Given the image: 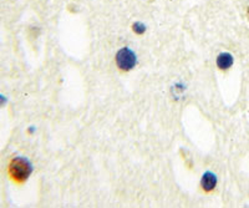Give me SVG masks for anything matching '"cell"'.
<instances>
[{
  "mask_svg": "<svg viewBox=\"0 0 249 208\" xmlns=\"http://www.w3.org/2000/svg\"><path fill=\"white\" fill-rule=\"evenodd\" d=\"M33 172L31 163L24 157H15L13 158L8 166L9 178L17 185H23L28 181Z\"/></svg>",
  "mask_w": 249,
  "mask_h": 208,
  "instance_id": "1",
  "label": "cell"
},
{
  "mask_svg": "<svg viewBox=\"0 0 249 208\" xmlns=\"http://www.w3.org/2000/svg\"><path fill=\"white\" fill-rule=\"evenodd\" d=\"M137 63V57L132 50L127 48L121 49L116 54V64L117 68L122 71H130L135 68Z\"/></svg>",
  "mask_w": 249,
  "mask_h": 208,
  "instance_id": "2",
  "label": "cell"
},
{
  "mask_svg": "<svg viewBox=\"0 0 249 208\" xmlns=\"http://www.w3.org/2000/svg\"><path fill=\"white\" fill-rule=\"evenodd\" d=\"M201 186L202 190H203L206 193H210V192L214 191L215 186H217V177L214 176V173L212 172H206L203 174L201 180Z\"/></svg>",
  "mask_w": 249,
  "mask_h": 208,
  "instance_id": "3",
  "label": "cell"
},
{
  "mask_svg": "<svg viewBox=\"0 0 249 208\" xmlns=\"http://www.w3.org/2000/svg\"><path fill=\"white\" fill-rule=\"evenodd\" d=\"M233 65V56L228 52H223L219 54L217 57V66L221 70H227Z\"/></svg>",
  "mask_w": 249,
  "mask_h": 208,
  "instance_id": "4",
  "label": "cell"
},
{
  "mask_svg": "<svg viewBox=\"0 0 249 208\" xmlns=\"http://www.w3.org/2000/svg\"><path fill=\"white\" fill-rule=\"evenodd\" d=\"M132 30L135 34L142 35L144 32H146V26H144L142 23H135L132 25Z\"/></svg>",
  "mask_w": 249,
  "mask_h": 208,
  "instance_id": "5",
  "label": "cell"
},
{
  "mask_svg": "<svg viewBox=\"0 0 249 208\" xmlns=\"http://www.w3.org/2000/svg\"><path fill=\"white\" fill-rule=\"evenodd\" d=\"M6 101H8V100H6V97L4 96V95H1V94H0V107H1V106H4V105H5V104H6Z\"/></svg>",
  "mask_w": 249,
  "mask_h": 208,
  "instance_id": "6",
  "label": "cell"
},
{
  "mask_svg": "<svg viewBox=\"0 0 249 208\" xmlns=\"http://www.w3.org/2000/svg\"><path fill=\"white\" fill-rule=\"evenodd\" d=\"M248 17H249V8H248Z\"/></svg>",
  "mask_w": 249,
  "mask_h": 208,
  "instance_id": "7",
  "label": "cell"
}]
</instances>
